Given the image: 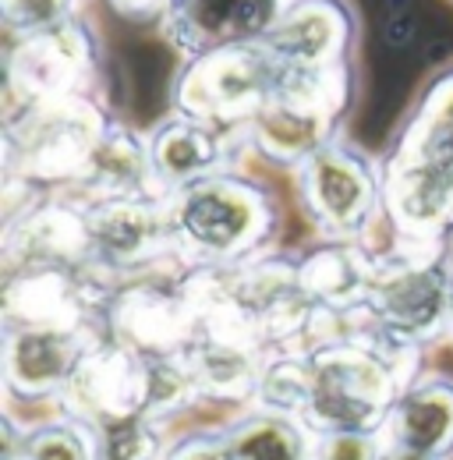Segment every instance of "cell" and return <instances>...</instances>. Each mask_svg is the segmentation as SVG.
<instances>
[{
    "label": "cell",
    "mask_w": 453,
    "mask_h": 460,
    "mask_svg": "<svg viewBox=\"0 0 453 460\" xmlns=\"http://www.w3.org/2000/svg\"><path fill=\"white\" fill-rule=\"evenodd\" d=\"M383 164V213L394 241L453 237V64L440 67L400 120Z\"/></svg>",
    "instance_id": "1"
},
{
    "label": "cell",
    "mask_w": 453,
    "mask_h": 460,
    "mask_svg": "<svg viewBox=\"0 0 453 460\" xmlns=\"http://www.w3.org/2000/svg\"><path fill=\"white\" fill-rule=\"evenodd\" d=\"M308 361V401L301 421L312 436L326 432H379L400 390L422 372L418 350L386 341L365 312H354L347 333L312 347Z\"/></svg>",
    "instance_id": "2"
},
{
    "label": "cell",
    "mask_w": 453,
    "mask_h": 460,
    "mask_svg": "<svg viewBox=\"0 0 453 460\" xmlns=\"http://www.w3.org/2000/svg\"><path fill=\"white\" fill-rule=\"evenodd\" d=\"M173 252L188 270H237L273 252L283 227L270 184L237 171L202 177L167 195Z\"/></svg>",
    "instance_id": "3"
},
{
    "label": "cell",
    "mask_w": 453,
    "mask_h": 460,
    "mask_svg": "<svg viewBox=\"0 0 453 460\" xmlns=\"http://www.w3.org/2000/svg\"><path fill=\"white\" fill-rule=\"evenodd\" d=\"M365 319L396 347L425 350L453 333V262L443 244L394 241L379 252Z\"/></svg>",
    "instance_id": "4"
},
{
    "label": "cell",
    "mask_w": 453,
    "mask_h": 460,
    "mask_svg": "<svg viewBox=\"0 0 453 460\" xmlns=\"http://www.w3.org/2000/svg\"><path fill=\"white\" fill-rule=\"evenodd\" d=\"M358 103V67L340 64L323 71L287 67L280 93L244 131V153L270 167L298 171L312 153L343 135V120Z\"/></svg>",
    "instance_id": "5"
},
{
    "label": "cell",
    "mask_w": 453,
    "mask_h": 460,
    "mask_svg": "<svg viewBox=\"0 0 453 460\" xmlns=\"http://www.w3.org/2000/svg\"><path fill=\"white\" fill-rule=\"evenodd\" d=\"M283 60L266 43L226 47L181 60L170 82V111L195 117L244 146V131L283 85Z\"/></svg>",
    "instance_id": "6"
},
{
    "label": "cell",
    "mask_w": 453,
    "mask_h": 460,
    "mask_svg": "<svg viewBox=\"0 0 453 460\" xmlns=\"http://www.w3.org/2000/svg\"><path fill=\"white\" fill-rule=\"evenodd\" d=\"M111 120V107L100 96L32 103L7 114V173L25 177L47 195L75 191Z\"/></svg>",
    "instance_id": "7"
},
{
    "label": "cell",
    "mask_w": 453,
    "mask_h": 460,
    "mask_svg": "<svg viewBox=\"0 0 453 460\" xmlns=\"http://www.w3.org/2000/svg\"><path fill=\"white\" fill-rule=\"evenodd\" d=\"M305 220L323 241H369L383 213V164L340 135L294 171Z\"/></svg>",
    "instance_id": "8"
},
{
    "label": "cell",
    "mask_w": 453,
    "mask_h": 460,
    "mask_svg": "<svg viewBox=\"0 0 453 460\" xmlns=\"http://www.w3.org/2000/svg\"><path fill=\"white\" fill-rule=\"evenodd\" d=\"M4 67L7 114L32 103L100 96L103 40L85 14H75L32 36H7Z\"/></svg>",
    "instance_id": "9"
},
{
    "label": "cell",
    "mask_w": 453,
    "mask_h": 460,
    "mask_svg": "<svg viewBox=\"0 0 453 460\" xmlns=\"http://www.w3.org/2000/svg\"><path fill=\"white\" fill-rule=\"evenodd\" d=\"M120 280L107 305V337L142 358H181L199 333V305L188 284V266L173 262Z\"/></svg>",
    "instance_id": "10"
},
{
    "label": "cell",
    "mask_w": 453,
    "mask_h": 460,
    "mask_svg": "<svg viewBox=\"0 0 453 460\" xmlns=\"http://www.w3.org/2000/svg\"><path fill=\"white\" fill-rule=\"evenodd\" d=\"M93 266L113 284L181 262L170 234L167 195H131L89 202ZM184 266V262H181Z\"/></svg>",
    "instance_id": "11"
},
{
    "label": "cell",
    "mask_w": 453,
    "mask_h": 460,
    "mask_svg": "<svg viewBox=\"0 0 453 460\" xmlns=\"http://www.w3.org/2000/svg\"><path fill=\"white\" fill-rule=\"evenodd\" d=\"M103 333L57 326H4V383L7 397L29 407L64 401L82 358Z\"/></svg>",
    "instance_id": "12"
},
{
    "label": "cell",
    "mask_w": 453,
    "mask_h": 460,
    "mask_svg": "<svg viewBox=\"0 0 453 460\" xmlns=\"http://www.w3.org/2000/svg\"><path fill=\"white\" fill-rule=\"evenodd\" d=\"M287 0H170L156 25L181 60L226 47L262 43L280 22Z\"/></svg>",
    "instance_id": "13"
},
{
    "label": "cell",
    "mask_w": 453,
    "mask_h": 460,
    "mask_svg": "<svg viewBox=\"0 0 453 460\" xmlns=\"http://www.w3.org/2000/svg\"><path fill=\"white\" fill-rule=\"evenodd\" d=\"M358 40L361 18L351 0H290L262 43L283 60V67L323 71L354 64Z\"/></svg>",
    "instance_id": "14"
},
{
    "label": "cell",
    "mask_w": 453,
    "mask_h": 460,
    "mask_svg": "<svg viewBox=\"0 0 453 460\" xmlns=\"http://www.w3.org/2000/svg\"><path fill=\"white\" fill-rule=\"evenodd\" d=\"M146 401H149V358L103 337L82 358L60 401V411L103 425L113 418L146 414Z\"/></svg>",
    "instance_id": "15"
},
{
    "label": "cell",
    "mask_w": 453,
    "mask_h": 460,
    "mask_svg": "<svg viewBox=\"0 0 453 460\" xmlns=\"http://www.w3.org/2000/svg\"><path fill=\"white\" fill-rule=\"evenodd\" d=\"M146 142H149V164H153L156 188L164 195L237 167V153H244L237 138H230L195 117L173 114V111L146 131Z\"/></svg>",
    "instance_id": "16"
},
{
    "label": "cell",
    "mask_w": 453,
    "mask_h": 460,
    "mask_svg": "<svg viewBox=\"0 0 453 460\" xmlns=\"http://www.w3.org/2000/svg\"><path fill=\"white\" fill-rule=\"evenodd\" d=\"M383 436L400 454L453 460V376L418 372L390 407Z\"/></svg>",
    "instance_id": "17"
},
{
    "label": "cell",
    "mask_w": 453,
    "mask_h": 460,
    "mask_svg": "<svg viewBox=\"0 0 453 460\" xmlns=\"http://www.w3.org/2000/svg\"><path fill=\"white\" fill-rule=\"evenodd\" d=\"M379 252L369 241H315L298 255V284L326 312H361L376 280Z\"/></svg>",
    "instance_id": "18"
},
{
    "label": "cell",
    "mask_w": 453,
    "mask_h": 460,
    "mask_svg": "<svg viewBox=\"0 0 453 460\" xmlns=\"http://www.w3.org/2000/svg\"><path fill=\"white\" fill-rule=\"evenodd\" d=\"M75 199L103 202V199H131V195H164L156 188L153 164H149V142L142 131L113 117L111 128L103 131L100 146L93 149V160L82 173L78 188L67 191Z\"/></svg>",
    "instance_id": "19"
},
{
    "label": "cell",
    "mask_w": 453,
    "mask_h": 460,
    "mask_svg": "<svg viewBox=\"0 0 453 460\" xmlns=\"http://www.w3.org/2000/svg\"><path fill=\"white\" fill-rule=\"evenodd\" d=\"M234 460H312L315 436L294 414L252 403L244 414L224 425Z\"/></svg>",
    "instance_id": "20"
},
{
    "label": "cell",
    "mask_w": 453,
    "mask_h": 460,
    "mask_svg": "<svg viewBox=\"0 0 453 460\" xmlns=\"http://www.w3.org/2000/svg\"><path fill=\"white\" fill-rule=\"evenodd\" d=\"M7 460H100L96 425L60 411L40 425H29L22 432V443L7 450Z\"/></svg>",
    "instance_id": "21"
},
{
    "label": "cell",
    "mask_w": 453,
    "mask_h": 460,
    "mask_svg": "<svg viewBox=\"0 0 453 460\" xmlns=\"http://www.w3.org/2000/svg\"><path fill=\"white\" fill-rule=\"evenodd\" d=\"M100 460H164L170 443L164 439V421L149 414H128L96 425Z\"/></svg>",
    "instance_id": "22"
},
{
    "label": "cell",
    "mask_w": 453,
    "mask_h": 460,
    "mask_svg": "<svg viewBox=\"0 0 453 460\" xmlns=\"http://www.w3.org/2000/svg\"><path fill=\"white\" fill-rule=\"evenodd\" d=\"M85 0H0V18L7 36H32L82 14Z\"/></svg>",
    "instance_id": "23"
},
{
    "label": "cell",
    "mask_w": 453,
    "mask_h": 460,
    "mask_svg": "<svg viewBox=\"0 0 453 460\" xmlns=\"http://www.w3.org/2000/svg\"><path fill=\"white\" fill-rule=\"evenodd\" d=\"M386 436L383 429L379 432H358V429H347V432H326V436H315V460H386Z\"/></svg>",
    "instance_id": "24"
},
{
    "label": "cell",
    "mask_w": 453,
    "mask_h": 460,
    "mask_svg": "<svg viewBox=\"0 0 453 460\" xmlns=\"http://www.w3.org/2000/svg\"><path fill=\"white\" fill-rule=\"evenodd\" d=\"M164 460H234L224 429H199L173 439Z\"/></svg>",
    "instance_id": "25"
},
{
    "label": "cell",
    "mask_w": 453,
    "mask_h": 460,
    "mask_svg": "<svg viewBox=\"0 0 453 460\" xmlns=\"http://www.w3.org/2000/svg\"><path fill=\"white\" fill-rule=\"evenodd\" d=\"M107 7H113V14H120L124 22L135 25H160L167 14L170 0H107Z\"/></svg>",
    "instance_id": "26"
},
{
    "label": "cell",
    "mask_w": 453,
    "mask_h": 460,
    "mask_svg": "<svg viewBox=\"0 0 453 460\" xmlns=\"http://www.w3.org/2000/svg\"><path fill=\"white\" fill-rule=\"evenodd\" d=\"M386 460H422V457H411V454H400V450H394V447H390V450H386Z\"/></svg>",
    "instance_id": "27"
},
{
    "label": "cell",
    "mask_w": 453,
    "mask_h": 460,
    "mask_svg": "<svg viewBox=\"0 0 453 460\" xmlns=\"http://www.w3.org/2000/svg\"><path fill=\"white\" fill-rule=\"evenodd\" d=\"M450 341H453V333H450Z\"/></svg>",
    "instance_id": "28"
},
{
    "label": "cell",
    "mask_w": 453,
    "mask_h": 460,
    "mask_svg": "<svg viewBox=\"0 0 453 460\" xmlns=\"http://www.w3.org/2000/svg\"><path fill=\"white\" fill-rule=\"evenodd\" d=\"M287 4H290V0H287Z\"/></svg>",
    "instance_id": "29"
},
{
    "label": "cell",
    "mask_w": 453,
    "mask_h": 460,
    "mask_svg": "<svg viewBox=\"0 0 453 460\" xmlns=\"http://www.w3.org/2000/svg\"><path fill=\"white\" fill-rule=\"evenodd\" d=\"M312 460H315V457H312Z\"/></svg>",
    "instance_id": "30"
}]
</instances>
